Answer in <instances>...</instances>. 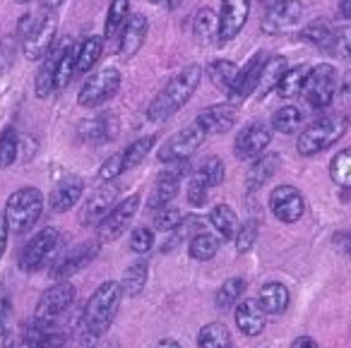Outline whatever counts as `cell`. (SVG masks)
<instances>
[{
  "label": "cell",
  "instance_id": "6da1fadb",
  "mask_svg": "<svg viewBox=\"0 0 351 348\" xmlns=\"http://www.w3.org/2000/svg\"><path fill=\"white\" fill-rule=\"evenodd\" d=\"M200 79H202L200 65H188V68H183L176 77H171L169 84H166V87L156 94L154 101L149 103V111H147L149 121H154V123L169 121L178 108H183L191 101L195 89L200 87Z\"/></svg>",
  "mask_w": 351,
  "mask_h": 348
},
{
  "label": "cell",
  "instance_id": "7a4b0ae2",
  "mask_svg": "<svg viewBox=\"0 0 351 348\" xmlns=\"http://www.w3.org/2000/svg\"><path fill=\"white\" fill-rule=\"evenodd\" d=\"M121 300H123V288L118 281L101 284L92 293V298L87 300V308L82 312V327L89 334L101 338L108 332V327L113 324V319H116Z\"/></svg>",
  "mask_w": 351,
  "mask_h": 348
},
{
  "label": "cell",
  "instance_id": "3957f363",
  "mask_svg": "<svg viewBox=\"0 0 351 348\" xmlns=\"http://www.w3.org/2000/svg\"><path fill=\"white\" fill-rule=\"evenodd\" d=\"M44 212V197L36 188H22L10 195L5 204V223L8 231L27 233Z\"/></svg>",
  "mask_w": 351,
  "mask_h": 348
},
{
  "label": "cell",
  "instance_id": "277c9868",
  "mask_svg": "<svg viewBox=\"0 0 351 348\" xmlns=\"http://www.w3.org/2000/svg\"><path fill=\"white\" fill-rule=\"evenodd\" d=\"M346 132V118L344 116H325L308 125L306 130L298 135L296 149L303 156H313L317 151L332 147L341 135Z\"/></svg>",
  "mask_w": 351,
  "mask_h": 348
},
{
  "label": "cell",
  "instance_id": "5b68a950",
  "mask_svg": "<svg viewBox=\"0 0 351 348\" xmlns=\"http://www.w3.org/2000/svg\"><path fill=\"white\" fill-rule=\"evenodd\" d=\"M303 97L308 106L313 108H327L337 94V70L330 63H320L306 73L303 79Z\"/></svg>",
  "mask_w": 351,
  "mask_h": 348
},
{
  "label": "cell",
  "instance_id": "8992f818",
  "mask_svg": "<svg viewBox=\"0 0 351 348\" xmlns=\"http://www.w3.org/2000/svg\"><path fill=\"white\" fill-rule=\"evenodd\" d=\"M205 137L207 135L202 132V127L197 125V123L183 127L178 135H173L159 149V161H164V164H183V161H188L197 149H200Z\"/></svg>",
  "mask_w": 351,
  "mask_h": 348
},
{
  "label": "cell",
  "instance_id": "52a82bcc",
  "mask_svg": "<svg viewBox=\"0 0 351 348\" xmlns=\"http://www.w3.org/2000/svg\"><path fill=\"white\" fill-rule=\"evenodd\" d=\"M56 29H58V22H56L53 10L44 12V15L36 17L34 27L29 29V34L22 39V51H25V58L29 60H41L51 51L56 39Z\"/></svg>",
  "mask_w": 351,
  "mask_h": 348
},
{
  "label": "cell",
  "instance_id": "ba28073f",
  "mask_svg": "<svg viewBox=\"0 0 351 348\" xmlns=\"http://www.w3.org/2000/svg\"><path fill=\"white\" fill-rule=\"evenodd\" d=\"M118 87H121V73H118L116 68H106V70H101V73L92 75V77L82 84L77 101H80V106H84V108H94V106H99V103L108 101V99L118 92Z\"/></svg>",
  "mask_w": 351,
  "mask_h": 348
},
{
  "label": "cell",
  "instance_id": "9c48e42d",
  "mask_svg": "<svg viewBox=\"0 0 351 348\" xmlns=\"http://www.w3.org/2000/svg\"><path fill=\"white\" fill-rule=\"evenodd\" d=\"M75 300V286L68 281H58L51 286L36 303V322H58Z\"/></svg>",
  "mask_w": 351,
  "mask_h": 348
},
{
  "label": "cell",
  "instance_id": "30bf717a",
  "mask_svg": "<svg viewBox=\"0 0 351 348\" xmlns=\"http://www.w3.org/2000/svg\"><path fill=\"white\" fill-rule=\"evenodd\" d=\"M137 207H140V197L137 195H130V197L121 199L118 204H113L111 212L97 223V231H99V240L101 243H111L130 226L132 216H135Z\"/></svg>",
  "mask_w": 351,
  "mask_h": 348
},
{
  "label": "cell",
  "instance_id": "8fae6325",
  "mask_svg": "<svg viewBox=\"0 0 351 348\" xmlns=\"http://www.w3.org/2000/svg\"><path fill=\"white\" fill-rule=\"evenodd\" d=\"M58 240H60V233L58 228L49 226L44 231H39L29 243L25 245L20 255V266L22 271H36L44 266V262L53 255V250L58 247Z\"/></svg>",
  "mask_w": 351,
  "mask_h": 348
},
{
  "label": "cell",
  "instance_id": "7c38bea8",
  "mask_svg": "<svg viewBox=\"0 0 351 348\" xmlns=\"http://www.w3.org/2000/svg\"><path fill=\"white\" fill-rule=\"evenodd\" d=\"M303 17V3L301 0H279L267 10L263 20L265 34H287L293 27H298Z\"/></svg>",
  "mask_w": 351,
  "mask_h": 348
},
{
  "label": "cell",
  "instance_id": "4fadbf2b",
  "mask_svg": "<svg viewBox=\"0 0 351 348\" xmlns=\"http://www.w3.org/2000/svg\"><path fill=\"white\" fill-rule=\"evenodd\" d=\"M250 15V0H221V12L219 17V29H217V39L221 44L236 39L241 29L245 27Z\"/></svg>",
  "mask_w": 351,
  "mask_h": 348
},
{
  "label": "cell",
  "instance_id": "5bb4252c",
  "mask_svg": "<svg viewBox=\"0 0 351 348\" xmlns=\"http://www.w3.org/2000/svg\"><path fill=\"white\" fill-rule=\"evenodd\" d=\"M272 142V132L265 123H250L248 127L241 130V135L236 137V145L234 151L241 161H253L263 154L265 149L269 147Z\"/></svg>",
  "mask_w": 351,
  "mask_h": 348
},
{
  "label": "cell",
  "instance_id": "9a60e30c",
  "mask_svg": "<svg viewBox=\"0 0 351 348\" xmlns=\"http://www.w3.org/2000/svg\"><path fill=\"white\" fill-rule=\"evenodd\" d=\"M269 209H272V214L282 223H296L298 219L303 216L306 202H303L301 192H298L296 188H291V185H279V188L269 195Z\"/></svg>",
  "mask_w": 351,
  "mask_h": 348
},
{
  "label": "cell",
  "instance_id": "2e32d148",
  "mask_svg": "<svg viewBox=\"0 0 351 348\" xmlns=\"http://www.w3.org/2000/svg\"><path fill=\"white\" fill-rule=\"evenodd\" d=\"M116 202H118V188L106 183V188L97 190V192L84 202L82 212H80V221H82L84 226H97V223L111 212V207Z\"/></svg>",
  "mask_w": 351,
  "mask_h": 348
},
{
  "label": "cell",
  "instance_id": "e0dca14e",
  "mask_svg": "<svg viewBox=\"0 0 351 348\" xmlns=\"http://www.w3.org/2000/svg\"><path fill=\"white\" fill-rule=\"evenodd\" d=\"M195 123L205 135H224L236 125V108L234 103H217V106L205 108Z\"/></svg>",
  "mask_w": 351,
  "mask_h": 348
},
{
  "label": "cell",
  "instance_id": "ac0fdd59",
  "mask_svg": "<svg viewBox=\"0 0 351 348\" xmlns=\"http://www.w3.org/2000/svg\"><path fill=\"white\" fill-rule=\"evenodd\" d=\"M97 255H99V243H84V245L73 247L68 255L60 257V260L56 262L53 276H56V279H60V281L68 279V276H73L75 271L84 269V266H87Z\"/></svg>",
  "mask_w": 351,
  "mask_h": 348
},
{
  "label": "cell",
  "instance_id": "d6986e66",
  "mask_svg": "<svg viewBox=\"0 0 351 348\" xmlns=\"http://www.w3.org/2000/svg\"><path fill=\"white\" fill-rule=\"evenodd\" d=\"M265 63V55L258 53L255 58L248 60V65L245 68H241L239 73H236L234 77V84H231V89L226 94H229V101L236 103V101H243V99H248L250 94L255 92V82H258V75H260V68H263Z\"/></svg>",
  "mask_w": 351,
  "mask_h": 348
},
{
  "label": "cell",
  "instance_id": "ffe728a7",
  "mask_svg": "<svg viewBox=\"0 0 351 348\" xmlns=\"http://www.w3.org/2000/svg\"><path fill=\"white\" fill-rule=\"evenodd\" d=\"M265 319H267V314L263 312L255 298H245L236 305V327L245 336H260L265 329Z\"/></svg>",
  "mask_w": 351,
  "mask_h": 348
},
{
  "label": "cell",
  "instance_id": "44dd1931",
  "mask_svg": "<svg viewBox=\"0 0 351 348\" xmlns=\"http://www.w3.org/2000/svg\"><path fill=\"white\" fill-rule=\"evenodd\" d=\"M118 36H121L118 53H121L123 58H132V55L142 49V44H145V39H147V17L145 15L128 17Z\"/></svg>",
  "mask_w": 351,
  "mask_h": 348
},
{
  "label": "cell",
  "instance_id": "7402d4cb",
  "mask_svg": "<svg viewBox=\"0 0 351 348\" xmlns=\"http://www.w3.org/2000/svg\"><path fill=\"white\" fill-rule=\"evenodd\" d=\"M27 341L39 348H68L70 334L56 322H36L27 329Z\"/></svg>",
  "mask_w": 351,
  "mask_h": 348
},
{
  "label": "cell",
  "instance_id": "603a6c76",
  "mask_svg": "<svg viewBox=\"0 0 351 348\" xmlns=\"http://www.w3.org/2000/svg\"><path fill=\"white\" fill-rule=\"evenodd\" d=\"M82 190H84V180L77 178V175H68L63 178L56 190L51 192V209L56 214H63V212H70V209L77 204V199L82 197Z\"/></svg>",
  "mask_w": 351,
  "mask_h": 348
},
{
  "label": "cell",
  "instance_id": "cb8c5ba5",
  "mask_svg": "<svg viewBox=\"0 0 351 348\" xmlns=\"http://www.w3.org/2000/svg\"><path fill=\"white\" fill-rule=\"evenodd\" d=\"M279 164H282L279 154H260L258 159H253V166L245 173V188H248V192H258L277 173Z\"/></svg>",
  "mask_w": 351,
  "mask_h": 348
},
{
  "label": "cell",
  "instance_id": "d4e9b609",
  "mask_svg": "<svg viewBox=\"0 0 351 348\" xmlns=\"http://www.w3.org/2000/svg\"><path fill=\"white\" fill-rule=\"evenodd\" d=\"M70 39H65L63 44H58L56 49H51L49 53L44 55V65L39 68V73H36V82H34V89H36V97L46 99L51 97V92H53V75H56V63H58L60 53L65 51V46H68Z\"/></svg>",
  "mask_w": 351,
  "mask_h": 348
},
{
  "label": "cell",
  "instance_id": "484cf974",
  "mask_svg": "<svg viewBox=\"0 0 351 348\" xmlns=\"http://www.w3.org/2000/svg\"><path fill=\"white\" fill-rule=\"evenodd\" d=\"M178 185H181V173H178V169L161 173L159 180H156V185H154V190H152V197H149L152 212H156V209L171 204V199H173L176 192H178Z\"/></svg>",
  "mask_w": 351,
  "mask_h": 348
},
{
  "label": "cell",
  "instance_id": "4316f807",
  "mask_svg": "<svg viewBox=\"0 0 351 348\" xmlns=\"http://www.w3.org/2000/svg\"><path fill=\"white\" fill-rule=\"evenodd\" d=\"M258 303L265 314H282L289 308V288L279 281H269L260 288Z\"/></svg>",
  "mask_w": 351,
  "mask_h": 348
},
{
  "label": "cell",
  "instance_id": "83f0119b",
  "mask_svg": "<svg viewBox=\"0 0 351 348\" xmlns=\"http://www.w3.org/2000/svg\"><path fill=\"white\" fill-rule=\"evenodd\" d=\"M287 70V60L282 55H272V58H265L263 68H260V75H258V82H255V92L258 97H267L274 87H277L279 77L284 75Z\"/></svg>",
  "mask_w": 351,
  "mask_h": 348
},
{
  "label": "cell",
  "instance_id": "f1b7e54d",
  "mask_svg": "<svg viewBox=\"0 0 351 348\" xmlns=\"http://www.w3.org/2000/svg\"><path fill=\"white\" fill-rule=\"evenodd\" d=\"M197 346L200 348H234L231 332L221 322L205 324L197 334Z\"/></svg>",
  "mask_w": 351,
  "mask_h": 348
},
{
  "label": "cell",
  "instance_id": "f546056e",
  "mask_svg": "<svg viewBox=\"0 0 351 348\" xmlns=\"http://www.w3.org/2000/svg\"><path fill=\"white\" fill-rule=\"evenodd\" d=\"M210 221L212 226L219 231L221 238H226V240H234L236 233H239V219H236V212L229 207V204H217L215 209L210 212Z\"/></svg>",
  "mask_w": 351,
  "mask_h": 348
},
{
  "label": "cell",
  "instance_id": "4dcf8cb0",
  "mask_svg": "<svg viewBox=\"0 0 351 348\" xmlns=\"http://www.w3.org/2000/svg\"><path fill=\"white\" fill-rule=\"evenodd\" d=\"M101 46H104L101 36H89V39H84L82 46L75 49V70H77V73H89V70L97 65L99 55H101Z\"/></svg>",
  "mask_w": 351,
  "mask_h": 348
},
{
  "label": "cell",
  "instance_id": "1f68e13d",
  "mask_svg": "<svg viewBox=\"0 0 351 348\" xmlns=\"http://www.w3.org/2000/svg\"><path fill=\"white\" fill-rule=\"evenodd\" d=\"M217 29H219V17L212 8H202L197 10V15L193 17V34H195L197 41L207 44L217 36Z\"/></svg>",
  "mask_w": 351,
  "mask_h": 348
},
{
  "label": "cell",
  "instance_id": "d6a6232c",
  "mask_svg": "<svg viewBox=\"0 0 351 348\" xmlns=\"http://www.w3.org/2000/svg\"><path fill=\"white\" fill-rule=\"evenodd\" d=\"M147 274H149L147 262H132V264L128 266L125 276H123V286H121L123 295H130V298L140 295L147 286Z\"/></svg>",
  "mask_w": 351,
  "mask_h": 348
},
{
  "label": "cell",
  "instance_id": "836d02e7",
  "mask_svg": "<svg viewBox=\"0 0 351 348\" xmlns=\"http://www.w3.org/2000/svg\"><path fill=\"white\" fill-rule=\"evenodd\" d=\"M301 36L308 41V44L317 46V49H322V51H327V53H330L332 39H335V27H330L325 20H315V22H311L306 29H303Z\"/></svg>",
  "mask_w": 351,
  "mask_h": 348
},
{
  "label": "cell",
  "instance_id": "e575fe53",
  "mask_svg": "<svg viewBox=\"0 0 351 348\" xmlns=\"http://www.w3.org/2000/svg\"><path fill=\"white\" fill-rule=\"evenodd\" d=\"M188 252H191L193 260L207 262L219 252V240H217V236H212V233H197V236H193L191 243H188Z\"/></svg>",
  "mask_w": 351,
  "mask_h": 348
},
{
  "label": "cell",
  "instance_id": "d590c367",
  "mask_svg": "<svg viewBox=\"0 0 351 348\" xmlns=\"http://www.w3.org/2000/svg\"><path fill=\"white\" fill-rule=\"evenodd\" d=\"M128 15H130V0H111V8H108V17H106V29H104V39H113L116 34H121Z\"/></svg>",
  "mask_w": 351,
  "mask_h": 348
},
{
  "label": "cell",
  "instance_id": "8d00e7d4",
  "mask_svg": "<svg viewBox=\"0 0 351 348\" xmlns=\"http://www.w3.org/2000/svg\"><path fill=\"white\" fill-rule=\"evenodd\" d=\"M306 73H308V70L303 68V65H296V68H291V70H284V75L279 77L277 87H274L279 97H282V99H291V97H296V94H301Z\"/></svg>",
  "mask_w": 351,
  "mask_h": 348
},
{
  "label": "cell",
  "instance_id": "74e56055",
  "mask_svg": "<svg viewBox=\"0 0 351 348\" xmlns=\"http://www.w3.org/2000/svg\"><path fill=\"white\" fill-rule=\"evenodd\" d=\"M75 73V44L68 41L65 51L60 53L58 63H56V75H53V89H65Z\"/></svg>",
  "mask_w": 351,
  "mask_h": 348
},
{
  "label": "cell",
  "instance_id": "f35d334b",
  "mask_svg": "<svg viewBox=\"0 0 351 348\" xmlns=\"http://www.w3.org/2000/svg\"><path fill=\"white\" fill-rule=\"evenodd\" d=\"M301 123H303V116L296 106H284L272 116V127L279 135H293V132L301 127Z\"/></svg>",
  "mask_w": 351,
  "mask_h": 348
},
{
  "label": "cell",
  "instance_id": "ab89813d",
  "mask_svg": "<svg viewBox=\"0 0 351 348\" xmlns=\"http://www.w3.org/2000/svg\"><path fill=\"white\" fill-rule=\"evenodd\" d=\"M154 137L147 135V137H140V140H135L130 147H128L125 151H123V171H130L135 169V166H140L142 161H145V156L152 151V147H154Z\"/></svg>",
  "mask_w": 351,
  "mask_h": 348
},
{
  "label": "cell",
  "instance_id": "60d3db41",
  "mask_svg": "<svg viewBox=\"0 0 351 348\" xmlns=\"http://www.w3.org/2000/svg\"><path fill=\"white\" fill-rule=\"evenodd\" d=\"M245 290V281L241 276H231L221 284V288L217 290V308L226 310V308H234L239 303V298L243 295Z\"/></svg>",
  "mask_w": 351,
  "mask_h": 348
},
{
  "label": "cell",
  "instance_id": "b9f144b4",
  "mask_svg": "<svg viewBox=\"0 0 351 348\" xmlns=\"http://www.w3.org/2000/svg\"><path fill=\"white\" fill-rule=\"evenodd\" d=\"M236 73H239V68H236L234 63H229V60H215V63L207 68V77L212 79V84L219 87V89H224V92H229L231 89Z\"/></svg>",
  "mask_w": 351,
  "mask_h": 348
},
{
  "label": "cell",
  "instance_id": "7bdbcfd3",
  "mask_svg": "<svg viewBox=\"0 0 351 348\" xmlns=\"http://www.w3.org/2000/svg\"><path fill=\"white\" fill-rule=\"evenodd\" d=\"M330 173H332V180H335L339 188H349L351 183V151L349 149H341L339 154L332 159L330 164Z\"/></svg>",
  "mask_w": 351,
  "mask_h": 348
},
{
  "label": "cell",
  "instance_id": "ee69618b",
  "mask_svg": "<svg viewBox=\"0 0 351 348\" xmlns=\"http://www.w3.org/2000/svg\"><path fill=\"white\" fill-rule=\"evenodd\" d=\"M17 159V135L12 127H8L3 135H0V169H8Z\"/></svg>",
  "mask_w": 351,
  "mask_h": 348
},
{
  "label": "cell",
  "instance_id": "f6af8a7d",
  "mask_svg": "<svg viewBox=\"0 0 351 348\" xmlns=\"http://www.w3.org/2000/svg\"><path fill=\"white\" fill-rule=\"evenodd\" d=\"M202 180L207 183V188H217L224 180V161L221 159H207L200 169L195 171Z\"/></svg>",
  "mask_w": 351,
  "mask_h": 348
},
{
  "label": "cell",
  "instance_id": "bcb514c9",
  "mask_svg": "<svg viewBox=\"0 0 351 348\" xmlns=\"http://www.w3.org/2000/svg\"><path fill=\"white\" fill-rule=\"evenodd\" d=\"M154 221H156V226H159V231H176V228L183 223V212L178 207L166 204V207L159 209Z\"/></svg>",
  "mask_w": 351,
  "mask_h": 348
},
{
  "label": "cell",
  "instance_id": "7dc6e473",
  "mask_svg": "<svg viewBox=\"0 0 351 348\" xmlns=\"http://www.w3.org/2000/svg\"><path fill=\"white\" fill-rule=\"evenodd\" d=\"M121 173H125V171H123V154H116L101 164V169H99V173H97V180L101 185H106V183H113Z\"/></svg>",
  "mask_w": 351,
  "mask_h": 348
},
{
  "label": "cell",
  "instance_id": "c3c4849f",
  "mask_svg": "<svg viewBox=\"0 0 351 348\" xmlns=\"http://www.w3.org/2000/svg\"><path fill=\"white\" fill-rule=\"evenodd\" d=\"M80 137L87 142H101L106 137V121L104 118H92V121H84L82 125L77 127Z\"/></svg>",
  "mask_w": 351,
  "mask_h": 348
},
{
  "label": "cell",
  "instance_id": "681fc988",
  "mask_svg": "<svg viewBox=\"0 0 351 348\" xmlns=\"http://www.w3.org/2000/svg\"><path fill=\"white\" fill-rule=\"evenodd\" d=\"M154 245V236H152L149 228H135L130 236V250L135 255H147Z\"/></svg>",
  "mask_w": 351,
  "mask_h": 348
},
{
  "label": "cell",
  "instance_id": "f907efd6",
  "mask_svg": "<svg viewBox=\"0 0 351 348\" xmlns=\"http://www.w3.org/2000/svg\"><path fill=\"white\" fill-rule=\"evenodd\" d=\"M207 183L200 178V175H193L191 183H188V202L193 204V207H202V204L207 202Z\"/></svg>",
  "mask_w": 351,
  "mask_h": 348
},
{
  "label": "cell",
  "instance_id": "816d5d0a",
  "mask_svg": "<svg viewBox=\"0 0 351 348\" xmlns=\"http://www.w3.org/2000/svg\"><path fill=\"white\" fill-rule=\"evenodd\" d=\"M255 238H258V228H255L253 221H248L245 226H239V233H236V247L239 252H248L250 247L255 245Z\"/></svg>",
  "mask_w": 351,
  "mask_h": 348
},
{
  "label": "cell",
  "instance_id": "f5cc1de1",
  "mask_svg": "<svg viewBox=\"0 0 351 348\" xmlns=\"http://www.w3.org/2000/svg\"><path fill=\"white\" fill-rule=\"evenodd\" d=\"M330 53H337L339 58H349V27H341L335 29V39H332V49Z\"/></svg>",
  "mask_w": 351,
  "mask_h": 348
},
{
  "label": "cell",
  "instance_id": "db71d44e",
  "mask_svg": "<svg viewBox=\"0 0 351 348\" xmlns=\"http://www.w3.org/2000/svg\"><path fill=\"white\" fill-rule=\"evenodd\" d=\"M99 336H94V334H89L84 327H80V334L73 338V341H68L70 348H94V343H97Z\"/></svg>",
  "mask_w": 351,
  "mask_h": 348
},
{
  "label": "cell",
  "instance_id": "11a10c76",
  "mask_svg": "<svg viewBox=\"0 0 351 348\" xmlns=\"http://www.w3.org/2000/svg\"><path fill=\"white\" fill-rule=\"evenodd\" d=\"M36 12H27V15H22L20 17V27H17V32H20V36L25 39L27 34H29V29L34 27V22H36Z\"/></svg>",
  "mask_w": 351,
  "mask_h": 348
},
{
  "label": "cell",
  "instance_id": "9f6ffc18",
  "mask_svg": "<svg viewBox=\"0 0 351 348\" xmlns=\"http://www.w3.org/2000/svg\"><path fill=\"white\" fill-rule=\"evenodd\" d=\"M5 245H8V223H5V216L0 212V257L5 252Z\"/></svg>",
  "mask_w": 351,
  "mask_h": 348
},
{
  "label": "cell",
  "instance_id": "6f0895ef",
  "mask_svg": "<svg viewBox=\"0 0 351 348\" xmlns=\"http://www.w3.org/2000/svg\"><path fill=\"white\" fill-rule=\"evenodd\" d=\"M291 348H320V346H317L315 338H311V336H298L296 341L291 343Z\"/></svg>",
  "mask_w": 351,
  "mask_h": 348
},
{
  "label": "cell",
  "instance_id": "680465c9",
  "mask_svg": "<svg viewBox=\"0 0 351 348\" xmlns=\"http://www.w3.org/2000/svg\"><path fill=\"white\" fill-rule=\"evenodd\" d=\"M94 348H121V346H118L116 338H101V341H99V338H97V343H94Z\"/></svg>",
  "mask_w": 351,
  "mask_h": 348
},
{
  "label": "cell",
  "instance_id": "91938a15",
  "mask_svg": "<svg viewBox=\"0 0 351 348\" xmlns=\"http://www.w3.org/2000/svg\"><path fill=\"white\" fill-rule=\"evenodd\" d=\"M152 3H156V5L166 8V10H173V8L181 5V0H152Z\"/></svg>",
  "mask_w": 351,
  "mask_h": 348
},
{
  "label": "cell",
  "instance_id": "94428289",
  "mask_svg": "<svg viewBox=\"0 0 351 348\" xmlns=\"http://www.w3.org/2000/svg\"><path fill=\"white\" fill-rule=\"evenodd\" d=\"M156 348H181V343L176 341V338H161V341L156 343Z\"/></svg>",
  "mask_w": 351,
  "mask_h": 348
},
{
  "label": "cell",
  "instance_id": "6125c7cd",
  "mask_svg": "<svg viewBox=\"0 0 351 348\" xmlns=\"http://www.w3.org/2000/svg\"><path fill=\"white\" fill-rule=\"evenodd\" d=\"M339 8H341V17H346V20H349V17H351V0H341Z\"/></svg>",
  "mask_w": 351,
  "mask_h": 348
},
{
  "label": "cell",
  "instance_id": "be15d7a7",
  "mask_svg": "<svg viewBox=\"0 0 351 348\" xmlns=\"http://www.w3.org/2000/svg\"><path fill=\"white\" fill-rule=\"evenodd\" d=\"M41 5H44L46 10H56V8L63 5V0H41Z\"/></svg>",
  "mask_w": 351,
  "mask_h": 348
},
{
  "label": "cell",
  "instance_id": "e7e4bbea",
  "mask_svg": "<svg viewBox=\"0 0 351 348\" xmlns=\"http://www.w3.org/2000/svg\"><path fill=\"white\" fill-rule=\"evenodd\" d=\"M20 348H39V346H34V343H29V341H25V343H22V346Z\"/></svg>",
  "mask_w": 351,
  "mask_h": 348
},
{
  "label": "cell",
  "instance_id": "03108f58",
  "mask_svg": "<svg viewBox=\"0 0 351 348\" xmlns=\"http://www.w3.org/2000/svg\"><path fill=\"white\" fill-rule=\"evenodd\" d=\"M15 3H22V5H25V3H29V0H15Z\"/></svg>",
  "mask_w": 351,
  "mask_h": 348
}]
</instances>
